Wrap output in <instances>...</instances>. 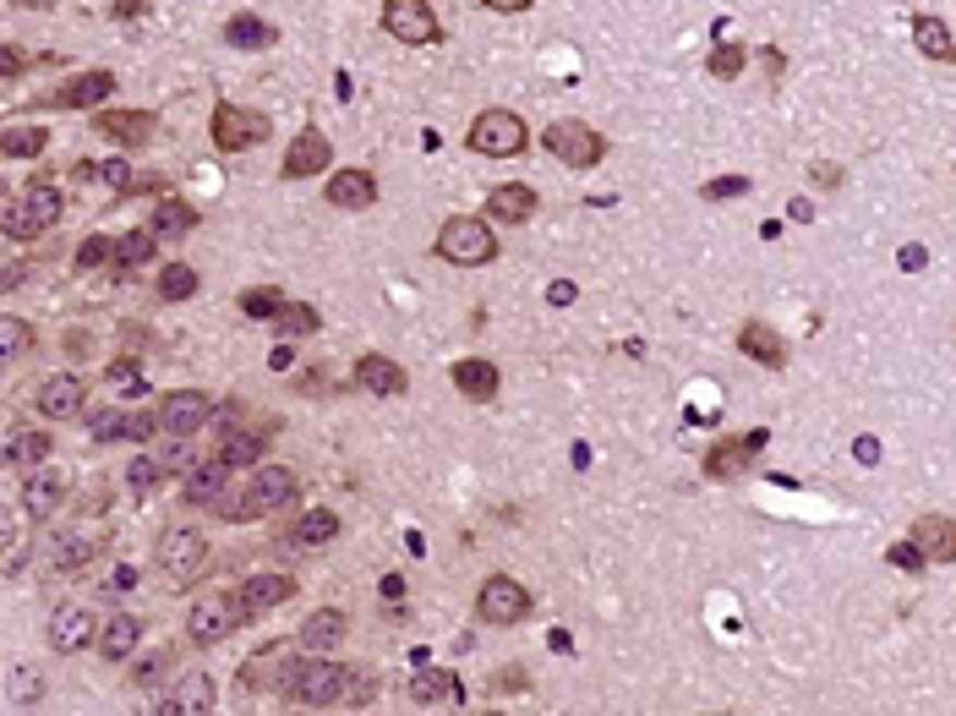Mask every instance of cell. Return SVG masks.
<instances>
[{
  "instance_id": "obj_1",
  "label": "cell",
  "mask_w": 956,
  "mask_h": 716,
  "mask_svg": "<svg viewBox=\"0 0 956 716\" xmlns=\"http://www.w3.org/2000/svg\"><path fill=\"white\" fill-rule=\"evenodd\" d=\"M437 257L453 263V268H482V263L498 257V235L487 230V219L453 214V219L437 230Z\"/></svg>"
},
{
  "instance_id": "obj_2",
  "label": "cell",
  "mask_w": 956,
  "mask_h": 716,
  "mask_svg": "<svg viewBox=\"0 0 956 716\" xmlns=\"http://www.w3.org/2000/svg\"><path fill=\"white\" fill-rule=\"evenodd\" d=\"M525 143H531V132L515 110H482L470 126V148L487 159H515V154H525Z\"/></svg>"
},
{
  "instance_id": "obj_3",
  "label": "cell",
  "mask_w": 956,
  "mask_h": 716,
  "mask_svg": "<svg viewBox=\"0 0 956 716\" xmlns=\"http://www.w3.org/2000/svg\"><path fill=\"white\" fill-rule=\"evenodd\" d=\"M203 563H208V536H203V531L176 525V531H165V536H159V569H165L176 585L197 580V574H203Z\"/></svg>"
},
{
  "instance_id": "obj_4",
  "label": "cell",
  "mask_w": 956,
  "mask_h": 716,
  "mask_svg": "<svg viewBox=\"0 0 956 716\" xmlns=\"http://www.w3.org/2000/svg\"><path fill=\"white\" fill-rule=\"evenodd\" d=\"M344 678H350V667H339V662H301V667L290 672L285 694H290L295 705H339Z\"/></svg>"
},
{
  "instance_id": "obj_5",
  "label": "cell",
  "mask_w": 956,
  "mask_h": 716,
  "mask_svg": "<svg viewBox=\"0 0 956 716\" xmlns=\"http://www.w3.org/2000/svg\"><path fill=\"white\" fill-rule=\"evenodd\" d=\"M61 219V192L56 186H28L23 197H12L7 203V235H39V230H50Z\"/></svg>"
},
{
  "instance_id": "obj_6",
  "label": "cell",
  "mask_w": 956,
  "mask_h": 716,
  "mask_svg": "<svg viewBox=\"0 0 956 716\" xmlns=\"http://www.w3.org/2000/svg\"><path fill=\"white\" fill-rule=\"evenodd\" d=\"M547 154L574 165V170H591V165H602L607 148H602V132H591L585 121H553L547 126Z\"/></svg>"
},
{
  "instance_id": "obj_7",
  "label": "cell",
  "mask_w": 956,
  "mask_h": 716,
  "mask_svg": "<svg viewBox=\"0 0 956 716\" xmlns=\"http://www.w3.org/2000/svg\"><path fill=\"white\" fill-rule=\"evenodd\" d=\"M383 28H388L399 45H415V50L443 39V28H437V17H432L426 0H388V7H383Z\"/></svg>"
},
{
  "instance_id": "obj_8",
  "label": "cell",
  "mask_w": 956,
  "mask_h": 716,
  "mask_svg": "<svg viewBox=\"0 0 956 716\" xmlns=\"http://www.w3.org/2000/svg\"><path fill=\"white\" fill-rule=\"evenodd\" d=\"M475 612H482L487 623H498V629H509V623H520L531 612V591L520 580H509V574H493L482 585V596H475Z\"/></svg>"
},
{
  "instance_id": "obj_9",
  "label": "cell",
  "mask_w": 956,
  "mask_h": 716,
  "mask_svg": "<svg viewBox=\"0 0 956 716\" xmlns=\"http://www.w3.org/2000/svg\"><path fill=\"white\" fill-rule=\"evenodd\" d=\"M295 645H301V640H274L268 651H257V656L241 667V689H285L290 672L301 667Z\"/></svg>"
},
{
  "instance_id": "obj_10",
  "label": "cell",
  "mask_w": 956,
  "mask_h": 716,
  "mask_svg": "<svg viewBox=\"0 0 956 716\" xmlns=\"http://www.w3.org/2000/svg\"><path fill=\"white\" fill-rule=\"evenodd\" d=\"M208 422H214V400H208L203 389L165 395V405H159V427H165L170 438H192V433H203Z\"/></svg>"
},
{
  "instance_id": "obj_11",
  "label": "cell",
  "mask_w": 956,
  "mask_h": 716,
  "mask_svg": "<svg viewBox=\"0 0 956 716\" xmlns=\"http://www.w3.org/2000/svg\"><path fill=\"white\" fill-rule=\"evenodd\" d=\"M235 618H241V602H235V596H203V602L186 612V634H192V645H219V640L235 629Z\"/></svg>"
},
{
  "instance_id": "obj_12",
  "label": "cell",
  "mask_w": 956,
  "mask_h": 716,
  "mask_svg": "<svg viewBox=\"0 0 956 716\" xmlns=\"http://www.w3.org/2000/svg\"><path fill=\"white\" fill-rule=\"evenodd\" d=\"M263 137H268V121H263V116H252V110H241V105H219V110H214V143H219L225 154H241V148L263 143Z\"/></svg>"
},
{
  "instance_id": "obj_13",
  "label": "cell",
  "mask_w": 956,
  "mask_h": 716,
  "mask_svg": "<svg viewBox=\"0 0 956 716\" xmlns=\"http://www.w3.org/2000/svg\"><path fill=\"white\" fill-rule=\"evenodd\" d=\"M295 493H301V482H295L285 465H263V471L246 482L252 514H279V509H290V503H295Z\"/></svg>"
},
{
  "instance_id": "obj_14",
  "label": "cell",
  "mask_w": 956,
  "mask_h": 716,
  "mask_svg": "<svg viewBox=\"0 0 956 716\" xmlns=\"http://www.w3.org/2000/svg\"><path fill=\"white\" fill-rule=\"evenodd\" d=\"M290 596H295V574H252V580H241V591H235L241 618H257V612H268V607H279V602H290Z\"/></svg>"
},
{
  "instance_id": "obj_15",
  "label": "cell",
  "mask_w": 956,
  "mask_h": 716,
  "mask_svg": "<svg viewBox=\"0 0 956 716\" xmlns=\"http://www.w3.org/2000/svg\"><path fill=\"white\" fill-rule=\"evenodd\" d=\"M83 378H72V373H56V378H45L39 384V411L50 416V422H66V416H77L83 411Z\"/></svg>"
},
{
  "instance_id": "obj_16",
  "label": "cell",
  "mask_w": 956,
  "mask_h": 716,
  "mask_svg": "<svg viewBox=\"0 0 956 716\" xmlns=\"http://www.w3.org/2000/svg\"><path fill=\"white\" fill-rule=\"evenodd\" d=\"M912 542L923 547L929 563H956V520L923 514V520H912Z\"/></svg>"
},
{
  "instance_id": "obj_17",
  "label": "cell",
  "mask_w": 956,
  "mask_h": 716,
  "mask_svg": "<svg viewBox=\"0 0 956 716\" xmlns=\"http://www.w3.org/2000/svg\"><path fill=\"white\" fill-rule=\"evenodd\" d=\"M154 116L148 110H116V116H99L94 121V132H105L110 143H121V148H143L148 137H154Z\"/></svg>"
},
{
  "instance_id": "obj_18",
  "label": "cell",
  "mask_w": 956,
  "mask_h": 716,
  "mask_svg": "<svg viewBox=\"0 0 956 716\" xmlns=\"http://www.w3.org/2000/svg\"><path fill=\"white\" fill-rule=\"evenodd\" d=\"M328 159H334L328 137H323V132H301V137L290 143V154H285V175H290V181H301V175H323Z\"/></svg>"
},
{
  "instance_id": "obj_19",
  "label": "cell",
  "mask_w": 956,
  "mask_h": 716,
  "mask_svg": "<svg viewBox=\"0 0 956 716\" xmlns=\"http://www.w3.org/2000/svg\"><path fill=\"white\" fill-rule=\"evenodd\" d=\"M355 384H361L366 395L394 400V395H404V367L388 362V355H361V362H355Z\"/></svg>"
},
{
  "instance_id": "obj_20",
  "label": "cell",
  "mask_w": 956,
  "mask_h": 716,
  "mask_svg": "<svg viewBox=\"0 0 956 716\" xmlns=\"http://www.w3.org/2000/svg\"><path fill=\"white\" fill-rule=\"evenodd\" d=\"M760 444H765V433H749L743 444L738 438H727V444H716L711 454H705V476H716V482H727V476H738L754 454H760Z\"/></svg>"
},
{
  "instance_id": "obj_21",
  "label": "cell",
  "mask_w": 956,
  "mask_h": 716,
  "mask_svg": "<svg viewBox=\"0 0 956 716\" xmlns=\"http://www.w3.org/2000/svg\"><path fill=\"white\" fill-rule=\"evenodd\" d=\"M88 640H94V618H88L83 607L66 602V607L50 612V645H56V651H83Z\"/></svg>"
},
{
  "instance_id": "obj_22",
  "label": "cell",
  "mask_w": 956,
  "mask_h": 716,
  "mask_svg": "<svg viewBox=\"0 0 956 716\" xmlns=\"http://www.w3.org/2000/svg\"><path fill=\"white\" fill-rule=\"evenodd\" d=\"M410 700H415V705H459L464 689H459L453 672H443V667H421V672L410 678Z\"/></svg>"
},
{
  "instance_id": "obj_23",
  "label": "cell",
  "mask_w": 956,
  "mask_h": 716,
  "mask_svg": "<svg viewBox=\"0 0 956 716\" xmlns=\"http://www.w3.org/2000/svg\"><path fill=\"white\" fill-rule=\"evenodd\" d=\"M738 350L754 355L760 367H782V362H787V344H782V333H776L771 323H743V328H738Z\"/></svg>"
},
{
  "instance_id": "obj_24",
  "label": "cell",
  "mask_w": 956,
  "mask_h": 716,
  "mask_svg": "<svg viewBox=\"0 0 956 716\" xmlns=\"http://www.w3.org/2000/svg\"><path fill=\"white\" fill-rule=\"evenodd\" d=\"M110 88H116L110 72H83V77H72V83L56 88V105H61V110H88V105L110 99Z\"/></svg>"
},
{
  "instance_id": "obj_25",
  "label": "cell",
  "mask_w": 956,
  "mask_h": 716,
  "mask_svg": "<svg viewBox=\"0 0 956 716\" xmlns=\"http://www.w3.org/2000/svg\"><path fill=\"white\" fill-rule=\"evenodd\" d=\"M453 389L475 405H487L498 395V367L493 362H453Z\"/></svg>"
},
{
  "instance_id": "obj_26",
  "label": "cell",
  "mask_w": 956,
  "mask_h": 716,
  "mask_svg": "<svg viewBox=\"0 0 956 716\" xmlns=\"http://www.w3.org/2000/svg\"><path fill=\"white\" fill-rule=\"evenodd\" d=\"M328 203L334 208H372L377 203V181L366 170H344V175L328 181Z\"/></svg>"
},
{
  "instance_id": "obj_27",
  "label": "cell",
  "mask_w": 956,
  "mask_h": 716,
  "mask_svg": "<svg viewBox=\"0 0 956 716\" xmlns=\"http://www.w3.org/2000/svg\"><path fill=\"white\" fill-rule=\"evenodd\" d=\"M339 640H344V612H334V607H323L301 623V651H334Z\"/></svg>"
},
{
  "instance_id": "obj_28",
  "label": "cell",
  "mask_w": 956,
  "mask_h": 716,
  "mask_svg": "<svg viewBox=\"0 0 956 716\" xmlns=\"http://www.w3.org/2000/svg\"><path fill=\"white\" fill-rule=\"evenodd\" d=\"M105 542H110L105 531H94V536H83V531H77V536H66V542L56 547V558H50V563H56L61 574H77L83 563H94V558H99V547H105Z\"/></svg>"
},
{
  "instance_id": "obj_29",
  "label": "cell",
  "mask_w": 956,
  "mask_h": 716,
  "mask_svg": "<svg viewBox=\"0 0 956 716\" xmlns=\"http://www.w3.org/2000/svg\"><path fill=\"white\" fill-rule=\"evenodd\" d=\"M137 634H143V623H137L132 612H110V623L99 629V651H105L110 662H121V656H132Z\"/></svg>"
},
{
  "instance_id": "obj_30",
  "label": "cell",
  "mask_w": 956,
  "mask_h": 716,
  "mask_svg": "<svg viewBox=\"0 0 956 716\" xmlns=\"http://www.w3.org/2000/svg\"><path fill=\"white\" fill-rule=\"evenodd\" d=\"M214 700H219V689L208 672H192L170 689V711H214Z\"/></svg>"
},
{
  "instance_id": "obj_31",
  "label": "cell",
  "mask_w": 956,
  "mask_h": 716,
  "mask_svg": "<svg viewBox=\"0 0 956 716\" xmlns=\"http://www.w3.org/2000/svg\"><path fill=\"white\" fill-rule=\"evenodd\" d=\"M912 45H918L929 61H951V56H956V39H951V28H945L940 17H918V23H912Z\"/></svg>"
},
{
  "instance_id": "obj_32",
  "label": "cell",
  "mask_w": 956,
  "mask_h": 716,
  "mask_svg": "<svg viewBox=\"0 0 956 716\" xmlns=\"http://www.w3.org/2000/svg\"><path fill=\"white\" fill-rule=\"evenodd\" d=\"M61 493H66V476H61V471H45V465H39V471L28 476V493H23V503H28L34 514H50V509L61 503Z\"/></svg>"
},
{
  "instance_id": "obj_33",
  "label": "cell",
  "mask_w": 956,
  "mask_h": 716,
  "mask_svg": "<svg viewBox=\"0 0 956 716\" xmlns=\"http://www.w3.org/2000/svg\"><path fill=\"white\" fill-rule=\"evenodd\" d=\"M225 487H230V465L214 454V465H197V471H192V482H186V498H192V503H214Z\"/></svg>"
},
{
  "instance_id": "obj_34",
  "label": "cell",
  "mask_w": 956,
  "mask_h": 716,
  "mask_svg": "<svg viewBox=\"0 0 956 716\" xmlns=\"http://www.w3.org/2000/svg\"><path fill=\"white\" fill-rule=\"evenodd\" d=\"M487 208H493L498 219H515V224H520V219L536 214V192H531V186H498V192L487 197Z\"/></svg>"
},
{
  "instance_id": "obj_35",
  "label": "cell",
  "mask_w": 956,
  "mask_h": 716,
  "mask_svg": "<svg viewBox=\"0 0 956 716\" xmlns=\"http://www.w3.org/2000/svg\"><path fill=\"white\" fill-rule=\"evenodd\" d=\"M225 45H235V50H263V45H274V28H268L263 17H230V23H225Z\"/></svg>"
},
{
  "instance_id": "obj_36",
  "label": "cell",
  "mask_w": 956,
  "mask_h": 716,
  "mask_svg": "<svg viewBox=\"0 0 956 716\" xmlns=\"http://www.w3.org/2000/svg\"><path fill=\"white\" fill-rule=\"evenodd\" d=\"M7 460H12V465H28V471H39V465L50 460V438H45V433H12V444H7Z\"/></svg>"
},
{
  "instance_id": "obj_37",
  "label": "cell",
  "mask_w": 956,
  "mask_h": 716,
  "mask_svg": "<svg viewBox=\"0 0 956 716\" xmlns=\"http://www.w3.org/2000/svg\"><path fill=\"white\" fill-rule=\"evenodd\" d=\"M263 449H268V438H257V433H230V438L219 444V460L235 471V465H257Z\"/></svg>"
},
{
  "instance_id": "obj_38",
  "label": "cell",
  "mask_w": 956,
  "mask_h": 716,
  "mask_svg": "<svg viewBox=\"0 0 956 716\" xmlns=\"http://www.w3.org/2000/svg\"><path fill=\"white\" fill-rule=\"evenodd\" d=\"M45 148H50V132H34V126H12L0 137V154L7 159H39Z\"/></svg>"
},
{
  "instance_id": "obj_39",
  "label": "cell",
  "mask_w": 956,
  "mask_h": 716,
  "mask_svg": "<svg viewBox=\"0 0 956 716\" xmlns=\"http://www.w3.org/2000/svg\"><path fill=\"white\" fill-rule=\"evenodd\" d=\"M186 230H197V208L165 197V203L154 208V235H186Z\"/></svg>"
},
{
  "instance_id": "obj_40",
  "label": "cell",
  "mask_w": 956,
  "mask_h": 716,
  "mask_svg": "<svg viewBox=\"0 0 956 716\" xmlns=\"http://www.w3.org/2000/svg\"><path fill=\"white\" fill-rule=\"evenodd\" d=\"M154 246H159V235H154V230H126V235L116 241V263H126V268L154 263Z\"/></svg>"
},
{
  "instance_id": "obj_41",
  "label": "cell",
  "mask_w": 956,
  "mask_h": 716,
  "mask_svg": "<svg viewBox=\"0 0 956 716\" xmlns=\"http://www.w3.org/2000/svg\"><path fill=\"white\" fill-rule=\"evenodd\" d=\"M192 290H197V274H192L186 263H170V268L159 274V295H165V301H186Z\"/></svg>"
},
{
  "instance_id": "obj_42",
  "label": "cell",
  "mask_w": 956,
  "mask_h": 716,
  "mask_svg": "<svg viewBox=\"0 0 956 716\" xmlns=\"http://www.w3.org/2000/svg\"><path fill=\"white\" fill-rule=\"evenodd\" d=\"M743 61H749V56H743V45H716V50H711V77L733 83V77L743 72Z\"/></svg>"
},
{
  "instance_id": "obj_43",
  "label": "cell",
  "mask_w": 956,
  "mask_h": 716,
  "mask_svg": "<svg viewBox=\"0 0 956 716\" xmlns=\"http://www.w3.org/2000/svg\"><path fill=\"white\" fill-rule=\"evenodd\" d=\"M339 536V520L328 514V509H312L306 520H301V542H312V547H323V542H334Z\"/></svg>"
},
{
  "instance_id": "obj_44",
  "label": "cell",
  "mask_w": 956,
  "mask_h": 716,
  "mask_svg": "<svg viewBox=\"0 0 956 716\" xmlns=\"http://www.w3.org/2000/svg\"><path fill=\"white\" fill-rule=\"evenodd\" d=\"M34 344V328L23 323V317H0V350L7 355H23Z\"/></svg>"
},
{
  "instance_id": "obj_45",
  "label": "cell",
  "mask_w": 956,
  "mask_h": 716,
  "mask_svg": "<svg viewBox=\"0 0 956 716\" xmlns=\"http://www.w3.org/2000/svg\"><path fill=\"white\" fill-rule=\"evenodd\" d=\"M170 662H176V651L165 645V651H148L137 667H132V683H159L165 672H170Z\"/></svg>"
},
{
  "instance_id": "obj_46",
  "label": "cell",
  "mask_w": 956,
  "mask_h": 716,
  "mask_svg": "<svg viewBox=\"0 0 956 716\" xmlns=\"http://www.w3.org/2000/svg\"><path fill=\"white\" fill-rule=\"evenodd\" d=\"M274 323H279L285 333H301V339H306V333H317V312H312V306H279V317H274Z\"/></svg>"
},
{
  "instance_id": "obj_47",
  "label": "cell",
  "mask_w": 956,
  "mask_h": 716,
  "mask_svg": "<svg viewBox=\"0 0 956 716\" xmlns=\"http://www.w3.org/2000/svg\"><path fill=\"white\" fill-rule=\"evenodd\" d=\"M105 257H116V241H110V235H88V241L77 246V268H99Z\"/></svg>"
},
{
  "instance_id": "obj_48",
  "label": "cell",
  "mask_w": 956,
  "mask_h": 716,
  "mask_svg": "<svg viewBox=\"0 0 956 716\" xmlns=\"http://www.w3.org/2000/svg\"><path fill=\"white\" fill-rule=\"evenodd\" d=\"M279 306H285V301H279L274 290H246V295H241V312H246V317H279Z\"/></svg>"
},
{
  "instance_id": "obj_49",
  "label": "cell",
  "mask_w": 956,
  "mask_h": 716,
  "mask_svg": "<svg viewBox=\"0 0 956 716\" xmlns=\"http://www.w3.org/2000/svg\"><path fill=\"white\" fill-rule=\"evenodd\" d=\"M743 192H749V181H743V175H722V181H711L700 197H705V203H722V197H743Z\"/></svg>"
},
{
  "instance_id": "obj_50",
  "label": "cell",
  "mask_w": 956,
  "mask_h": 716,
  "mask_svg": "<svg viewBox=\"0 0 956 716\" xmlns=\"http://www.w3.org/2000/svg\"><path fill=\"white\" fill-rule=\"evenodd\" d=\"M159 465H165V476H170V471H192V438H176V444L159 454Z\"/></svg>"
},
{
  "instance_id": "obj_51",
  "label": "cell",
  "mask_w": 956,
  "mask_h": 716,
  "mask_svg": "<svg viewBox=\"0 0 956 716\" xmlns=\"http://www.w3.org/2000/svg\"><path fill=\"white\" fill-rule=\"evenodd\" d=\"M885 558H891V563H896V569H907V574H912V569H923V563H929V558H923V547H918V542H896V547H891V553H885Z\"/></svg>"
},
{
  "instance_id": "obj_52",
  "label": "cell",
  "mask_w": 956,
  "mask_h": 716,
  "mask_svg": "<svg viewBox=\"0 0 956 716\" xmlns=\"http://www.w3.org/2000/svg\"><path fill=\"white\" fill-rule=\"evenodd\" d=\"M159 476H165V465H159V460H137V465L126 471V482H132L137 493H148V487H154Z\"/></svg>"
},
{
  "instance_id": "obj_53",
  "label": "cell",
  "mask_w": 956,
  "mask_h": 716,
  "mask_svg": "<svg viewBox=\"0 0 956 716\" xmlns=\"http://www.w3.org/2000/svg\"><path fill=\"white\" fill-rule=\"evenodd\" d=\"M366 700H372V678H366V672H350V678H344L339 705H366Z\"/></svg>"
},
{
  "instance_id": "obj_54",
  "label": "cell",
  "mask_w": 956,
  "mask_h": 716,
  "mask_svg": "<svg viewBox=\"0 0 956 716\" xmlns=\"http://www.w3.org/2000/svg\"><path fill=\"white\" fill-rule=\"evenodd\" d=\"M99 181H110L116 192H132L137 181H132V170H126V159H110V165H99Z\"/></svg>"
},
{
  "instance_id": "obj_55",
  "label": "cell",
  "mask_w": 956,
  "mask_h": 716,
  "mask_svg": "<svg viewBox=\"0 0 956 716\" xmlns=\"http://www.w3.org/2000/svg\"><path fill=\"white\" fill-rule=\"evenodd\" d=\"M34 694H45V683H39L34 672H17V683H12V700H17V705H34Z\"/></svg>"
},
{
  "instance_id": "obj_56",
  "label": "cell",
  "mask_w": 956,
  "mask_h": 716,
  "mask_svg": "<svg viewBox=\"0 0 956 716\" xmlns=\"http://www.w3.org/2000/svg\"><path fill=\"white\" fill-rule=\"evenodd\" d=\"M154 427H159V416H126V438H137V444H143Z\"/></svg>"
},
{
  "instance_id": "obj_57",
  "label": "cell",
  "mask_w": 956,
  "mask_h": 716,
  "mask_svg": "<svg viewBox=\"0 0 956 716\" xmlns=\"http://www.w3.org/2000/svg\"><path fill=\"white\" fill-rule=\"evenodd\" d=\"M809 181H814V186H842V170H836V165H814Z\"/></svg>"
},
{
  "instance_id": "obj_58",
  "label": "cell",
  "mask_w": 956,
  "mask_h": 716,
  "mask_svg": "<svg viewBox=\"0 0 956 716\" xmlns=\"http://www.w3.org/2000/svg\"><path fill=\"white\" fill-rule=\"evenodd\" d=\"M896 263H901L907 274H918V268H923L929 257H923V246H901V257H896Z\"/></svg>"
},
{
  "instance_id": "obj_59",
  "label": "cell",
  "mask_w": 956,
  "mask_h": 716,
  "mask_svg": "<svg viewBox=\"0 0 956 716\" xmlns=\"http://www.w3.org/2000/svg\"><path fill=\"white\" fill-rule=\"evenodd\" d=\"M0 72L17 77V72H23V50H12V45H7V56H0Z\"/></svg>"
},
{
  "instance_id": "obj_60",
  "label": "cell",
  "mask_w": 956,
  "mask_h": 716,
  "mask_svg": "<svg viewBox=\"0 0 956 716\" xmlns=\"http://www.w3.org/2000/svg\"><path fill=\"white\" fill-rule=\"evenodd\" d=\"M547 301H553V306H564V301H574V284H564V279H558V284H547Z\"/></svg>"
},
{
  "instance_id": "obj_61",
  "label": "cell",
  "mask_w": 956,
  "mask_h": 716,
  "mask_svg": "<svg viewBox=\"0 0 956 716\" xmlns=\"http://www.w3.org/2000/svg\"><path fill=\"white\" fill-rule=\"evenodd\" d=\"M482 7H487V12H525L531 0H482Z\"/></svg>"
},
{
  "instance_id": "obj_62",
  "label": "cell",
  "mask_w": 956,
  "mask_h": 716,
  "mask_svg": "<svg viewBox=\"0 0 956 716\" xmlns=\"http://www.w3.org/2000/svg\"><path fill=\"white\" fill-rule=\"evenodd\" d=\"M110 378H116V384H126V378H137V362H116V367H110Z\"/></svg>"
},
{
  "instance_id": "obj_63",
  "label": "cell",
  "mask_w": 956,
  "mask_h": 716,
  "mask_svg": "<svg viewBox=\"0 0 956 716\" xmlns=\"http://www.w3.org/2000/svg\"><path fill=\"white\" fill-rule=\"evenodd\" d=\"M17 7H34V12H50V7H56V0H17Z\"/></svg>"
}]
</instances>
